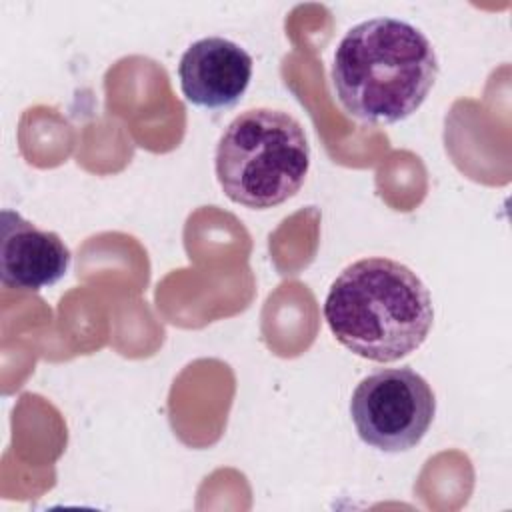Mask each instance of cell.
<instances>
[{"instance_id": "6", "label": "cell", "mask_w": 512, "mask_h": 512, "mask_svg": "<svg viewBox=\"0 0 512 512\" xmlns=\"http://www.w3.org/2000/svg\"><path fill=\"white\" fill-rule=\"evenodd\" d=\"M70 260L56 232L40 230L14 210H2L0 280L6 288L38 292L52 286L64 278Z\"/></svg>"}, {"instance_id": "1", "label": "cell", "mask_w": 512, "mask_h": 512, "mask_svg": "<svg viewBox=\"0 0 512 512\" xmlns=\"http://www.w3.org/2000/svg\"><path fill=\"white\" fill-rule=\"evenodd\" d=\"M438 76L426 34L398 18H370L352 26L334 52L332 84L346 112L368 124L412 116Z\"/></svg>"}, {"instance_id": "3", "label": "cell", "mask_w": 512, "mask_h": 512, "mask_svg": "<svg viewBox=\"0 0 512 512\" xmlns=\"http://www.w3.org/2000/svg\"><path fill=\"white\" fill-rule=\"evenodd\" d=\"M310 168L302 124L276 108L240 112L218 140L214 170L222 192L236 204L266 210L292 198Z\"/></svg>"}, {"instance_id": "5", "label": "cell", "mask_w": 512, "mask_h": 512, "mask_svg": "<svg viewBox=\"0 0 512 512\" xmlns=\"http://www.w3.org/2000/svg\"><path fill=\"white\" fill-rule=\"evenodd\" d=\"M182 94L194 106L228 110L240 102L252 80V56L222 36L196 40L178 64Z\"/></svg>"}, {"instance_id": "4", "label": "cell", "mask_w": 512, "mask_h": 512, "mask_svg": "<svg viewBox=\"0 0 512 512\" xmlns=\"http://www.w3.org/2000/svg\"><path fill=\"white\" fill-rule=\"evenodd\" d=\"M436 414L430 384L412 368H384L360 380L350 416L362 442L382 452H406L420 444Z\"/></svg>"}, {"instance_id": "2", "label": "cell", "mask_w": 512, "mask_h": 512, "mask_svg": "<svg viewBox=\"0 0 512 512\" xmlns=\"http://www.w3.org/2000/svg\"><path fill=\"white\" fill-rule=\"evenodd\" d=\"M324 318L336 340L372 362H396L420 348L434 308L424 282L390 258H362L332 282Z\"/></svg>"}]
</instances>
